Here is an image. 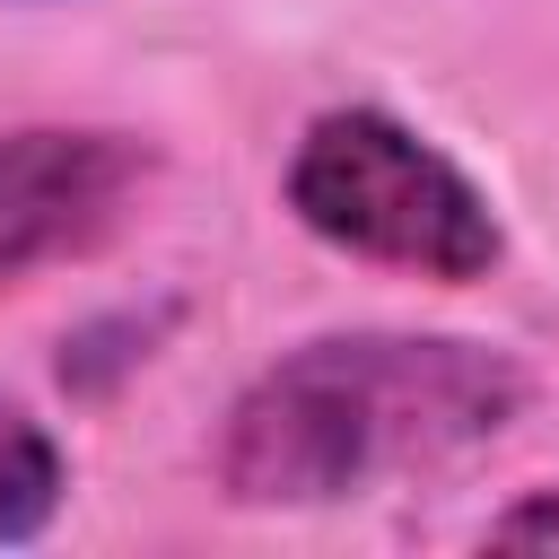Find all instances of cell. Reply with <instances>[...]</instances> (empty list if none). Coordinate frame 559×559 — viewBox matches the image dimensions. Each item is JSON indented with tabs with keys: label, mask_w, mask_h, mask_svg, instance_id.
<instances>
[{
	"label": "cell",
	"mask_w": 559,
	"mask_h": 559,
	"mask_svg": "<svg viewBox=\"0 0 559 559\" xmlns=\"http://www.w3.org/2000/svg\"><path fill=\"white\" fill-rule=\"evenodd\" d=\"M524 411V367L454 332H323L280 349L218 428L236 507H332L393 472H437Z\"/></svg>",
	"instance_id": "1"
},
{
	"label": "cell",
	"mask_w": 559,
	"mask_h": 559,
	"mask_svg": "<svg viewBox=\"0 0 559 559\" xmlns=\"http://www.w3.org/2000/svg\"><path fill=\"white\" fill-rule=\"evenodd\" d=\"M288 210L306 236H323L358 262H384V271L445 280V288L480 280L498 262V210L480 201V183L376 105L306 122V140L288 157Z\"/></svg>",
	"instance_id": "2"
},
{
	"label": "cell",
	"mask_w": 559,
	"mask_h": 559,
	"mask_svg": "<svg viewBox=\"0 0 559 559\" xmlns=\"http://www.w3.org/2000/svg\"><path fill=\"white\" fill-rule=\"evenodd\" d=\"M148 183V148L122 131H0V288L44 262L96 253Z\"/></svg>",
	"instance_id": "3"
},
{
	"label": "cell",
	"mask_w": 559,
	"mask_h": 559,
	"mask_svg": "<svg viewBox=\"0 0 559 559\" xmlns=\"http://www.w3.org/2000/svg\"><path fill=\"white\" fill-rule=\"evenodd\" d=\"M61 489H70V463H61L52 428L35 411L0 402V542H35L61 515Z\"/></svg>",
	"instance_id": "4"
},
{
	"label": "cell",
	"mask_w": 559,
	"mask_h": 559,
	"mask_svg": "<svg viewBox=\"0 0 559 559\" xmlns=\"http://www.w3.org/2000/svg\"><path fill=\"white\" fill-rule=\"evenodd\" d=\"M489 550H559V489H533L507 515H489Z\"/></svg>",
	"instance_id": "5"
}]
</instances>
